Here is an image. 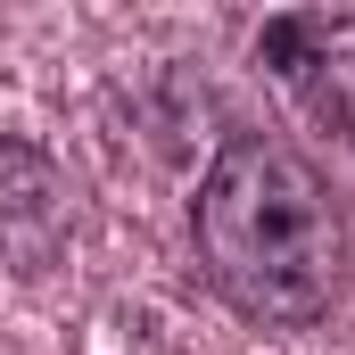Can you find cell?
I'll list each match as a JSON object with an SVG mask.
<instances>
[{
    "instance_id": "3957f363",
    "label": "cell",
    "mask_w": 355,
    "mask_h": 355,
    "mask_svg": "<svg viewBox=\"0 0 355 355\" xmlns=\"http://www.w3.org/2000/svg\"><path fill=\"white\" fill-rule=\"evenodd\" d=\"M67 174L50 149L0 132V281H42L67 257Z\"/></svg>"
},
{
    "instance_id": "7a4b0ae2",
    "label": "cell",
    "mask_w": 355,
    "mask_h": 355,
    "mask_svg": "<svg viewBox=\"0 0 355 355\" xmlns=\"http://www.w3.org/2000/svg\"><path fill=\"white\" fill-rule=\"evenodd\" d=\"M257 67L297 99L314 132L355 149V8H281L257 25Z\"/></svg>"
},
{
    "instance_id": "6da1fadb",
    "label": "cell",
    "mask_w": 355,
    "mask_h": 355,
    "mask_svg": "<svg viewBox=\"0 0 355 355\" xmlns=\"http://www.w3.org/2000/svg\"><path fill=\"white\" fill-rule=\"evenodd\" d=\"M198 281L257 331H314L339 314L355 272V223L339 182L289 132L232 124L190 190Z\"/></svg>"
}]
</instances>
